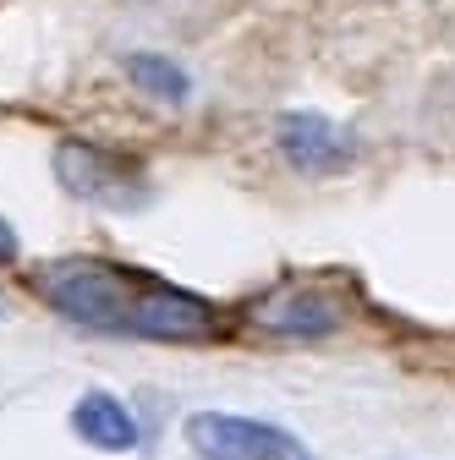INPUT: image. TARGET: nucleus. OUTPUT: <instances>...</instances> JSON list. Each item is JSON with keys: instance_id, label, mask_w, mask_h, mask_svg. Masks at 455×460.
<instances>
[{"instance_id": "obj_1", "label": "nucleus", "mask_w": 455, "mask_h": 460, "mask_svg": "<svg viewBox=\"0 0 455 460\" xmlns=\"http://www.w3.org/2000/svg\"><path fill=\"white\" fill-rule=\"evenodd\" d=\"M33 285L67 323L94 334L165 345H209L225 334V313L214 302L110 258H55L33 274Z\"/></svg>"}, {"instance_id": "obj_2", "label": "nucleus", "mask_w": 455, "mask_h": 460, "mask_svg": "<svg viewBox=\"0 0 455 460\" xmlns=\"http://www.w3.org/2000/svg\"><path fill=\"white\" fill-rule=\"evenodd\" d=\"M55 181H61L72 198L99 203V208H116V214H132V208L148 203L143 164L127 159V154H110L99 143H83V137L55 143Z\"/></svg>"}, {"instance_id": "obj_3", "label": "nucleus", "mask_w": 455, "mask_h": 460, "mask_svg": "<svg viewBox=\"0 0 455 460\" xmlns=\"http://www.w3.org/2000/svg\"><path fill=\"white\" fill-rule=\"evenodd\" d=\"M182 433L198 460H313V449L297 433L242 411H192Z\"/></svg>"}, {"instance_id": "obj_4", "label": "nucleus", "mask_w": 455, "mask_h": 460, "mask_svg": "<svg viewBox=\"0 0 455 460\" xmlns=\"http://www.w3.org/2000/svg\"><path fill=\"white\" fill-rule=\"evenodd\" d=\"M247 318L274 340H329V334H340V323H346V307H340V296L324 291V285L291 279V285L263 291L247 307Z\"/></svg>"}, {"instance_id": "obj_5", "label": "nucleus", "mask_w": 455, "mask_h": 460, "mask_svg": "<svg viewBox=\"0 0 455 460\" xmlns=\"http://www.w3.org/2000/svg\"><path fill=\"white\" fill-rule=\"evenodd\" d=\"M274 143H280V154H286V164L302 170V176H335V170H346L357 159V137L346 127H335L329 115H318V110L280 115Z\"/></svg>"}, {"instance_id": "obj_6", "label": "nucleus", "mask_w": 455, "mask_h": 460, "mask_svg": "<svg viewBox=\"0 0 455 460\" xmlns=\"http://www.w3.org/2000/svg\"><path fill=\"white\" fill-rule=\"evenodd\" d=\"M72 433L104 455H127L143 444V428L138 417L127 411V400H116L110 389H83L77 394V406H72Z\"/></svg>"}, {"instance_id": "obj_7", "label": "nucleus", "mask_w": 455, "mask_h": 460, "mask_svg": "<svg viewBox=\"0 0 455 460\" xmlns=\"http://www.w3.org/2000/svg\"><path fill=\"white\" fill-rule=\"evenodd\" d=\"M127 77H132V88H143L148 99H159V104H187L192 99V77L170 61V55H154V49H132L127 55Z\"/></svg>"}, {"instance_id": "obj_8", "label": "nucleus", "mask_w": 455, "mask_h": 460, "mask_svg": "<svg viewBox=\"0 0 455 460\" xmlns=\"http://www.w3.org/2000/svg\"><path fill=\"white\" fill-rule=\"evenodd\" d=\"M17 258H22V242H17V230H12L6 219H0V269L17 263Z\"/></svg>"}, {"instance_id": "obj_9", "label": "nucleus", "mask_w": 455, "mask_h": 460, "mask_svg": "<svg viewBox=\"0 0 455 460\" xmlns=\"http://www.w3.org/2000/svg\"><path fill=\"white\" fill-rule=\"evenodd\" d=\"M0 318H6V296H0Z\"/></svg>"}]
</instances>
